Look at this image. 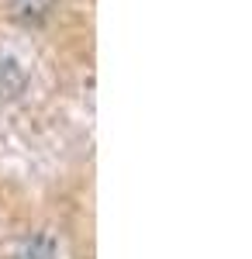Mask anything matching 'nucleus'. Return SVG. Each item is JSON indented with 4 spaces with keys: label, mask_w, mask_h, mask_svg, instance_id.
<instances>
[{
    "label": "nucleus",
    "mask_w": 252,
    "mask_h": 259,
    "mask_svg": "<svg viewBox=\"0 0 252 259\" xmlns=\"http://www.w3.org/2000/svg\"><path fill=\"white\" fill-rule=\"evenodd\" d=\"M59 0H7V7H11V18L21 21V24H45V21L52 18V11H56Z\"/></svg>",
    "instance_id": "obj_1"
},
{
    "label": "nucleus",
    "mask_w": 252,
    "mask_h": 259,
    "mask_svg": "<svg viewBox=\"0 0 252 259\" xmlns=\"http://www.w3.org/2000/svg\"><path fill=\"white\" fill-rule=\"evenodd\" d=\"M28 87V76L14 59H0V100H18Z\"/></svg>",
    "instance_id": "obj_2"
},
{
    "label": "nucleus",
    "mask_w": 252,
    "mask_h": 259,
    "mask_svg": "<svg viewBox=\"0 0 252 259\" xmlns=\"http://www.w3.org/2000/svg\"><path fill=\"white\" fill-rule=\"evenodd\" d=\"M18 259H56V239L52 235H31V239L21 242Z\"/></svg>",
    "instance_id": "obj_3"
}]
</instances>
